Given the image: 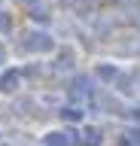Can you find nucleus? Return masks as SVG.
Segmentation results:
<instances>
[{
	"instance_id": "1",
	"label": "nucleus",
	"mask_w": 140,
	"mask_h": 146,
	"mask_svg": "<svg viewBox=\"0 0 140 146\" xmlns=\"http://www.w3.org/2000/svg\"><path fill=\"white\" fill-rule=\"evenodd\" d=\"M25 40H28L25 49H31V52H52V49H55V40H52L46 31H31Z\"/></svg>"
},
{
	"instance_id": "2",
	"label": "nucleus",
	"mask_w": 140,
	"mask_h": 146,
	"mask_svg": "<svg viewBox=\"0 0 140 146\" xmlns=\"http://www.w3.org/2000/svg\"><path fill=\"white\" fill-rule=\"evenodd\" d=\"M76 143V134L67 128V131H49L46 137H43V146H70Z\"/></svg>"
},
{
	"instance_id": "3",
	"label": "nucleus",
	"mask_w": 140,
	"mask_h": 146,
	"mask_svg": "<svg viewBox=\"0 0 140 146\" xmlns=\"http://www.w3.org/2000/svg\"><path fill=\"white\" fill-rule=\"evenodd\" d=\"M19 82H21V76H19L15 70H3V76H0V91L12 94V91L19 88Z\"/></svg>"
},
{
	"instance_id": "4",
	"label": "nucleus",
	"mask_w": 140,
	"mask_h": 146,
	"mask_svg": "<svg viewBox=\"0 0 140 146\" xmlns=\"http://www.w3.org/2000/svg\"><path fill=\"white\" fill-rule=\"evenodd\" d=\"M94 73H98L104 82H113L116 76H119V70H116V67H110V64H98V70H94Z\"/></svg>"
},
{
	"instance_id": "5",
	"label": "nucleus",
	"mask_w": 140,
	"mask_h": 146,
	"mask_svg": "<svg viewBox=\"0 0 140 146\" xmlns=\"http://www.w3.org/2000/svg\"><path fill=\"white\" fill-rule=\"evenodd\" d=\"M61 119H67V122H82V110H76V107H64V110H61Z\"/></svg>"
},
{
	"instance_id": "6",
	"label": "nucleus",
	"mask_w": 140,
	"mask_h": 146,
	"mask_svg": "<svg viewBox=\"0 0 140 146\" xmlns=\"http://www.w3.org/2000/svg\"><path fill=\"white\" fill-rule=\"evenodd\" d=\"M82 137H85V143L101 146V131H98V128H85V131H82Z\"/></svg>"
},
{
	"instance_id": "7",
	"label": "nucleus",
	"mask_w": 140,
	"mask_h": 146,
	"mask_svg": "<svg viewBox=\"0 0 140 146\" xmlns=\"http://www.w3.org/2000/svg\"><path fill=\"white\" fill-rule=\"evenodd\" d=\"M70 61H73V52L67 49V52H61V64H58V67H61V70H64V67H67V70H70V67H73V64H70Z\"/></svg>"
},
{
	"instance_id": "8",
	"label": "nucleus",
	"mask_w": 140,
	"mask_h": 146,
	"mask_svg": "<svg viewBox=\"0 0 140 146\" xmlns=\"http://www.w3.org/2000/svg\"><path fill=\"white\" fill-rule=\"evenodd\" d=\"M0 31H9V15L6 12H0Z\"/></svg>"
},
{
	"instance_id": "9",
	"label": "nucleus",
	"mask_w": 140,
	"mask_h": 146,
	"mask_svg": "<svg viewBox=\"0 0 140 146\" xmlns=\"http://www.w3.org/2000/svg\"><path fill=\"white\" fill-rule=\"evenodd\" d=\"M0 61H3V46H0Z\"/></svg>"
}]
</instances>
